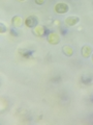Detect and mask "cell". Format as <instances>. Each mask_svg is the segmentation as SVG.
Masks as SVG:
<instances>
[{"instance_id": "1", "label": "cell", "mask_w": 93, "mask_h": 125, "mask_svg": "<svg viewBox=\"0 0 93 125\" xmlns=\"http://www.w3.org/2000/svg\"><path fill=\"white\" fill-rule=\"evenodd\" d=\"M68 10H69V6L66 4V3L60 2V3H57L55 5V11L57 14H65L68 11Z\"/></svg>"}, {"instance_id": "2", "label": "cell", "mask_w": 93, "mask_h": 125, "mask_svg": "<svg viewBox=\"0 0 93 125\" xmlns=\"http://www.w3.org/2000/svg\"><path fill=\"white\" fill-rule=\"evenodd\" d=\"M48 41L50 44L52 45H57L60 41V38H59V34L56 33V32H50L49 36H48Z\"/></svg>"}, {"instance_id": "3", "label": "cell", "mask_w": 93, "mask_h": 125, "mask_svg": "<svg viewBox=\"0 0 93 125\" xmlns=\"http://www.w3.org/2000/svg\"><path fill=\"white\" fill-rule=\"evenodd\" d=\"M25 25L27 27H34L37 25V19L34 16H29V17L26 18L25 20Z\"/></svg>"}, {"instance_id": "4", "label": "cell", "mask_w": 93, "mask_h": 125, "mask_svg": "<svg viewBox=\"0 0 93 125\" xmlns=\"http://www.w3.org/2000/svg\"><path fill=\"white\" fill-rule=\"evenodd\" d=\"M46 32H48V30L44 26H35V28L33 29V33L37 37H44Z\"/></svg>"}, {"instance_id": "5", "label": "cell", "mask_w": 93, "mask_h": 125, "mask_svg": "<svg viewBox=\"0 0 93 125\" xmlns=\"http://www.w3.org/2000/svg\"><path fill=\"white\" fill-rule=\"evenodd\" d=\"M80 21L79 17H76V16H70V17H68L65 19V24H66L67 26H73L78 24Z\"/></svg>"}, {"instance_id": "6", "label": "cell", "mask_w": 93, "mask_h": 125, "mask_svg": "<svg viewBox=\"0 0 93 125\" xmlns=\"http://www.w3.org/2000/svg\"><path fill=\"white\" fill-rule=\"evenodd\" d=\"M92 53V48L88 45H85L82 47V55L84 57H89Z\"/></svg>"}, {"instance_id": "7", "label": "cell", "mask_w": 93, "mask_h": 125, "mask_svg": "<svg viewBox=\"0 0 93 125\" xmlns=\"http://www.w3.org/2000/svg\"><path fill=\"white\" fill-rule=\"evenodd\" d=\"M62 51H63V53L65 54L66 56H71L72 54H73V50L70 46H67V45H65L62 47Z\"/></svg>"}, {"instance_id": "8", "label": "cell", "mask_w": 93, "mask_h": 125, "mask_svg": "<svg viewBox=\"0 0 93 125\" xmlns=\"http://www.w3.org/2000/svg\"><path fill=\"white\" fill-rule=\"evenodd\" d=\"M22 19L21 17H18V16H15V17L13 18V25L15 27H20L22 25Z\"/></svg>"}, {"instance_id": "9", "label": "cell", "mask_w": 93, "mask_h": 125, "mask_svg": "<svg viewBox=\"0 0 93 125\" xmlns=\"http://www.w3.org/2000/svg\"><path fill=\"white\" fill-rule=\"evenodd\" d=\"M81 81L84 84H89L92 81V77L91 76H87V75H83L81 77Z\"/></svg>"}, {"instance_id": "10", "label": "cell", "mask_w": 93, "mask_h": 125, "mask_svg": "<svg viewBox=\"0 0 93 125\" xmlns=\"http://www.w3.org/2000/svg\"><path fill=\"white\" fill-rule=\"evenodd\" d=\"M31 54H32V51H28V50H23V51H21V55L25 58H29L31 56Z\"/></svg>"}, {"instance_id": "11", "label": "cell", "mask_w": 93, "mask_h": 125, "mask_svg": "<svg viewBox=\"0 0 93 125\" xmlns=\"http://www.w3.org/2000/svg\"><path fill=\"white\" fill-rule=\"evenodd\" d=\"M1 27H0V31H1V33H4L5 31H6V27H5V24L4 23H1Z\"/></svg>"}, {"instance_id": "12", "label": "cell", "mask_w": 93, "mask_h": 125, "mask_svg": "<svg viewBox=\"0 0 93 125\" xmlns=\"http://www.w3.org/2000/svg\"><path fill=\"white\" fill-rule=\"evenodd\" d=\"M35 3L38 5H41V4H44L45 3V0H35Z\"/></svg>"}, {"instance_id": "13", "label": "cell", "mask_w": 93, "mask_h": 125, "mask_svg": "<svg viewBox=\"0 0 93 125\" xmlns=\"http://www.w3.org/2000/svg\"><path fill=\"white\" fill-rule=\"evenodd\" d=\"M60 29H61V32H62V34H63V36L67 33V31H66V29H65L64 27H60Z\"/></svg>"}, {"instance_id": "14", "label": "cell", "mask_w": 93, "mask_h": 125, "mask_svg": "<svg viewBox=\"0 0 93 125\" xmlns=\"http://www.w3.org/2000/svg\"><path fill=\"white\" fill-rule=\"evenodd\" d=\"M10 33L11 34H13V36H15V37H17L18 36V32H17V31H16V30H14V29H10Z\"/></svg>"}, {"instance_id": "15", "label": "cell", "mask_w": 93, "mask_h": 125, "mask_svg": "<svg viewBox=\"0 0 93 125\" xmlns=\"http://www.w3.org/2000/svg\"><path fill=\"white\" fill-rule=\"evenodd\" d=\"M20 1H25V0H20Z\"/></svg>"}, {"instance_id": "16", "label": "cell", "mask_w": 93, "mask_h": 125, "mask_svg": "<svg viewBox=\"0 0 93 125\" xmlns=\"http://www.w3.org/2000/svg\"><path fill=\"white\" fill-rule=\"evenodd\" d=\"M92 62H93V55H92Z\"/></svg>"}]
</instances>
